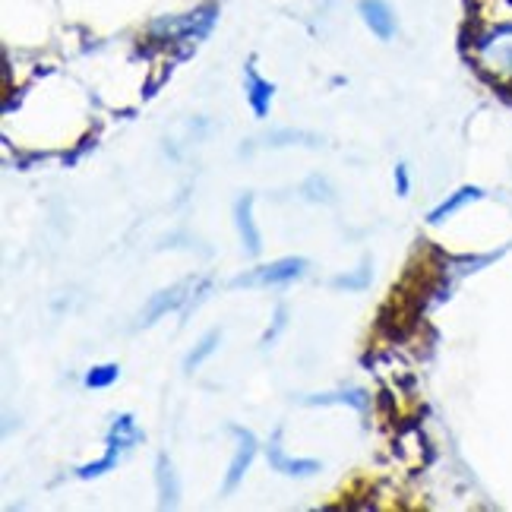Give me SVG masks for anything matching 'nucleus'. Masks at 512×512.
I'll list each match as a JSON object with an SVG mask.
<instances>
[{"label": "nucleus", "mask_w": 512, "mask_h": 512, "mask_svg": "<svg viewBox=\"0 0 512 512\" xmlns=\"http://www.w3.org/2000/svg\"><path fill=\"white\" fill-rule=\"evenodd\" d=\"M212 19H215L212 7L184 13V16H168L152 26V35H159L162 42H193V38H203L212 29Z\"/></svg>", "instance_id": "obj_1"}, {"label": "nucleus", "mask_w": 512, "mask_h": 512, "mask_svg": "<svg viewBox=\"0 0 512 512\" xmlns=\"http://www.w3.org/2000/svg\"><path fill=\"white\" fill-rule=\"evenodd\" d=\"M307 272V260L304 256H285V260H275L269 266H260L253 269L247 275H238L231 285L234 288H253V285H288L294 279H301V275Z\"/></svg>", "instance_id": "obj_2"}, {"label": "nucleus", "mask_w": 512, "mask_h": 512, "mask_svg": "<svg viewBox=\"0 0 512 512\" xmlns=\"http://www.w3.org/2000/svg\"><path fill=\"white\" fill-rule=\"evenodd\" d=\"M478 54L484 67L497 70L506 80H512V26H497L490 35L481 38Z\"/></svg>", "instance_id": "obj_3"}, {"label": "nucleus", "mask_w": 512, "mask_h": 512, "mask_svg": "<svg viewBox=\"0 0 512 512\" xmlns=\"http://www.w3.org/2000/svg\"><path fill=\"white\" fill-rule=\"evenodd\" d=\"M231 437H234V456H231V462H228V475H225V484H222L225 494H231V490L244 481L247 468H250L253 459H256V437H253L250 430H244V427H231Z\"/></svg>", "instance_id": "obj_4"}, {"label": "nucleus", "mask_w": 512, "mask_h": 512, "mask_svg": "<svg viewBox=\"0 0 512 512\" xmlns=\"http://www.w3.org/2000/svg\"><path fill=\"white\" fill-rule=\"evenodd\" d=\"M269 465L275 471H282V475H288V478H310V475H317V471L323 468L317 459H288L285 449H282V430H275V437L269 443Z\"/></svg>", "instance_id": "obj_5"}, {"label": "nucleus", "mask_w": 512, "mask_h": 512, "mask_svg": "<svg viewBox=\"0 0 512 512\" xmlns=\"http://www.w3.org/2000/svg\"><path fill=\"white\" fill-rule=\"evenodd\" d=\"M361 10V19L364 26L380 38V42H389L392 35H396V13H392V7L386 4V0H361L358 4Z\"/></svg>", "instance_id": "obj_6"}, {"label": "nucleus", "mask_w": 512, "mask_h": 512, "mask_svg": "<svg viewBox=\"0 0 512 512\" xmlns=\"http://www.w3.org/2000/svg\"><path fill=\"white\" fill-rule=\"evenodd\" d=\"M234 225H238L244 250L250 256H260L263 238H260V228H256V219H253V196L250 193L238 196V203H234Z\"/></svg>", "instance_id": "obj_7"}, {"label": "nucleus", "mask_w": 512, "mask_h": 512, "mask_svg": "<svg viewBox=\"0 0 512 512\" xmlns=\"http://www.w3.org/2000/svg\"><path fill=\"white\" fill-rule=\"evenodd\" d=\"M244 92H247V102H250L253 114L260 117V121H266V117H269V108H272L275 86L266 80V76H260V70H256L253 64L244 67Z\"/></svg>", "instance_id": "obj_8"}, {"label": "nucleus", "mask_w": 512, "mask_h": 512, "mask_svg": "<svg viewBox=\"0 0 512 512\" xmlns=\"http://www.w3.org/2000/svg\"><path fill=\"white\" fill-rule=\"evenodd\" d=\"M190 288V282H181V285H171V288H165V291H159V294H152L149 298V304L143 307V313H140V323L143 326H152V323H159L165 313H171V310H177L184 301H187V291Z\"/></svg>", "instance_id": "obj_9"}, {"label": "nucleus", "mask_w": 512, "mask_h": 512, "mask_svg": "<svg viewBox=\"0 0 512 512\" xmlns=\"http://www.w3.org/2000/svg\"><path fill=\"white\" fill-rule=\"evenodd\" d=\"M155 487H159V506L174 509L181 500V481H177V471L168 456L155 459Z\"/></svg>", "instance_id": "obj_10"}, {"label": "nucleus", "mask_w": 512, "mask_h": 512, "mask_svg": "<svg viewBox=\"0 0 512 512\" xmlns=\"http://www.w3.org/2000/svg\"><path fill=\"white\" fill-rule=\"evenodd\" d=\"M304 405H348L354 411H364L370 408V396L364 389H339V392H317V396H301Z\"/></svg>", "instance_id": "obj_11"}, {"label": "nucleus", "mask_w": 512, "mask_h": 512, "mask_svg": "<svg viewBox=\"0 0 512 512\" xmlns=\"http://www.w3.org/2000/svg\"><path fill=\"white\" fill-rule=\"evenodd\" d=\"M481 187H462V190H456L449 196V200H443L437 209H433L430 215H427V222L430 225H440L443 219H449V215H456L462 206H468V203H475V200H481Z\"/></svg>", "instance_id": "obj_12"}, {"label": "nucleus", "mask_w": 512, "mask_h": 512, "mask_svg": "<svg viewBox=\"0 0 512 512\" xmlns=\"http://www.w3.org/2000/svg\"><path fill=\"white\" fill-rule=\"evenodd\" d=\"M219 345H222V329H209L206 336L193 345V351L184 358V370L187 373H193L196 367H203L215 351H219Z\"/></svg>", "instance_id": "obj_13"}, {"label": "nucleus", "mask_w": 512, "mask_h": 512, "mask_svg": "<svg viewBox=\"0 0 512 512\" xmlns=\"http://www.w3.org/2000/svg\"><path fill=\"white\" fill-rule=\"evenodd\" d=\"M108 440H111V443H117V446H124V449L130 452L133 446H140V443H143V430L136 427L133 415H117V418H114V424H111Z\"/></svg>", "instance_id": "obj_14"}, {"label": "nucleus", "mask_w": 512, "mask_h": 512, "mask_svg": "<svg viewBox=\"0 0 512 512\" xmlns=\"http://www.w3.org/2000/svg\"><path fill=\"white\" fill-rule=\"evenodd\" d=\"M117 380H121V367H117V364H102V367H92L86 373V386L89 389H108Z\"/></svg>", "instance_id": "obj_15"}, {"label": "nucleus", "mask_w": 512, "mask_h": 512, "mask_svg": "<svg viewBox=\"0 0 512 512\" xmlns=\"http://www.w3.org/2000/svg\"><path fill=\"white\" fill-rule=\"evenodd\" d=\"M370 285V266L364 263L358 272L351 275H339V279H332V288H345V291H364Z\"/></svg>", "instance_id": "obj_16"}, {"label": "nucleus", "mask_w": 512, "mask_h": 512, "mask_svg": "<svg viewBox=\"0 0 512 512\" xmlns=\"http://www.w3.org/2000/svg\"><path fill=\"white\" fill-rule=\"evenodd\" d=\"M304 193H307L310 203H332L336 200V196H332V187L326 184V177H317V174L304 184Z\"/></svg>", "instance_id": "obj_17"}, {"label": "nucleus", "mask_w": 512, "mask_h": 512, "mask_svg": "<svg viewBox=\"0 0 512 512\" xmlns=\"http://www.w3.org/2000/svg\"><path fill=\"white\" fill-rule=\"evenodd\" d=\"M285 323H288V320H285V307H279V310H275V323H272V329H266V336H263V345H266V348H269L275 339H279V332L285 329Z\"/></svg>", "instance_id": "obj_18"}, {"label": "nucleus", "mask_w": 512, "mask_h": 512, "mask_svg": "<svg viewBox=\"0 0 512 512\" xmlns=\"http://www.w3.org/2000/svg\"><path fill=\"white\" fill-rule=\"evenodd\" d=\"M392 177H396V190H399V196H408L411 193V177H408V165H396V174H392Z\"/></svg>", "instance_id": "obj_19"}]
</instances>
